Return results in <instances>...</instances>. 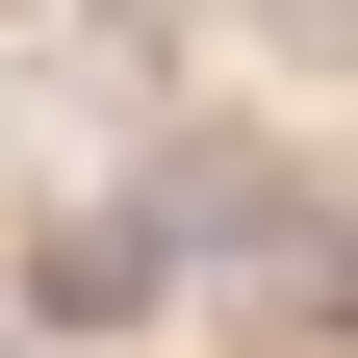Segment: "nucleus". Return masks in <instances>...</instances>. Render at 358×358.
<instances>
[{
	"label": "nucleus",
	"mask_w": 358,
	"mask_h": 358,
	"mask_svg": "<svg viewBox=\"0 0 358 358\" xmlns=\"http://www.w3.org/2000/svg\"><path fill=\"white\" fill-rule=\"evenodd\" d=\"M26 282H52L77 333H128V307H154L179 256H154V205H52V256H26Z\"/></svg>",
	"instance_id": "obj_1"
}]
</instances>
